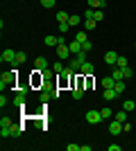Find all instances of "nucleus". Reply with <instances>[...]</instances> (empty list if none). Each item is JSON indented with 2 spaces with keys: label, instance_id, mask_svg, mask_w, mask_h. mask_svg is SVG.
Listing matches in <instances>:
<instances>
[{
  "label": "nucleus",
  "instance_id": "nucleus-20",
  "mask_svg": "<svg viewBox=\"0 0 136 151\" xmlns=\"http://www.w3.org/2000/svg\"><path fill=\"white\" fill-rule=\"evenodd\" d=\"M55 18H57V23H68V18H71V16H68L66 12H59Z\"/></svg>",
  "mask_w": 136,
  "mask_h": 151
},
{
  "label": "nucleus",
  "instance_id": "nucleus-22",
  "mask_svg": "<svg viewBox=\"0 0 136 151\" xmlns=\"http://www.w3.org/2000/svg\"><path fill=\"white\" fill-rule=\"evenodd\" d=\"M123 77H125V79H132V77H134V70H132L129 65H125V68H123Z\"/></svg>",
  "mask_w": 136,
  "mask_h": 151
},
{
  "label": "nucleus",
  "instance_id": "nucleus-32",
  "mask_svg": "<svg viewBox=\"0 0 136 151\" xmlns=\"http://www.w3.org/2000/svg\"><path fill=\"white\" fill-rule=\"evenodd\" d=\"M93 18H95L97 23H100V20L104 18V14H102V9H95V14H93Z\"/></svg>",
  "mask_w": 136,
  "mask_h": 151
},
{
  "label": "nucleus",
  "instance_id": "nucleus-43",
  "mask_svg": "<svg viewBox=\"0 0 136 151\" xmlns=\"http://www.w3.org/2000/svg\"><path fill=\"white\" fill-rule=\"evenodd\" d=\"M102 2H104V5H107V0H102Z\"/></svg>",
  "mask_w": 136,
  "mask_h": 151
},
{
  "label": "nucleus",
  "instance_id": "nucleus-33",
  "mask_svg": "<svg viewBox=\"0 0 136 151\" xmlns=\"http://www.w3.org/2000/svg\"><path fill=\"white\" fill-rule=\"evenodd\" d=\"M68 29H71V25H68V23H59V32H61V34H66Z\"/></svg>",
  "mask_w": 136,
  "mask_h": 151
},
{
  "label": "nucleus",
  "instance_id": "nucleus-40",
  "mask_svg": "<svg viewBox=\"0 0 136 151\" xmlns=\"http://www.w3.org/2000/svg\"><path fill=\"white\" fill-rule=\"evenodd\" d=\"M66 149H68V151H79V149H82V147H79V145H68V147H66Z\"/></svg>",
  "mask_w": 136,
  "mask_h": 151
},
{
  "label": "nucleus",
  "instance_id": "nucleus-3",
  "mask_svg": "<svg viewBox=\"0 0 136 151\" xmlns=\"http://www.w3.org/2000/svg\"><path fill=\"white\" fill-rule=\"evenodd\" d=\"M43 43L48 45V47H57V45L64 43V36H45V38H43Z\"/></svg>",
  "mask_w": 136,
  "mask_h": 151
},
{
  "label": "nucleus",
  "instance_id": "nucleus-14",
  "mask_svg": "<svg viewBox=\"0 0 136 151\" xmlns=\"http://www.w3.org/2000/svg\"><path fill=\"white\" fill-rule=\"evenodd\" d=\"M86 5H89L91 9H102L104 2H102V0H86Z\"/></svg>",
  "mask_w": 136,
  "mask_h": 151
},
{
  "label": "nucleus",
  "instance_id": "nucleus-30",
  "mask_svg": "<svg viewBox=\"0 0 136 151\" xmlns=\"http://www.w3.org/2000/svg\"><path fill=\"white\" fill-rule=\"evenodd\" d=\"M75 41H79V43H84V41H89V38H86V32H77V36H75Z\"/></svg>",
  "mask_w": 136,
  "mask_h": 151
},
{
  "label": "nucleus",
  "instance_id": "nucleus-10",
  "mask_svg": "<svg viewBox=\"0 0 136 151\" xmlns=\"http://www.w3.org/2000/svg\"><path fill=\"white\" fill-rule=\"evenodd\" d=\"M68 50H71V54H79V52H82V43H79V41H73V43H68Z\"/></svg>",
  "mask_w": 136,
  "mask_h": 151
},
{
  "label": "nucleus",
  "instance_id": "nucleus-41",
  "mask_svg": "<svg viewBox=\"0 0 136 151\" xmlns=\"http://www.w3.org/2000/svg\"><path fill=\"white\" fill-rule=\"evenodd\" d=\"M7 104H9V99H7V97H5V95H2V97H0V106H2V108H5V106H7Z\"/></svg>",
  "mask_w": 136,
  "mask_h": 151
},
{
  "label": "nucleus",
  "instance_id": "nucleus-36",
  "mask_svg": "<svg viewBox=\"0 0 136 151\" xmlns=\"http://www.w3.org/2000/svg\"><path fill=\"white\" fill-rule=\"evenodd\" d=\"M82 50H84V52H91V50H93V45H91L89 41H84V43H82Z\"/></svg>",
  "mask_w": 136,
  "mask_h": 151
},
{
  "label": "nucleus",
  "instance_id": "nucleus-35",
  "mask_svg": "<svg viewBox=\"0 0 136 151\" xmlns=\"http://www.w3.org/2000/svg\"><path fill=\"white\" fill-rule=\"evenodd\" d=\"M41 5H43L45 9H50V7H55V0H41Z\"/></svg>",
  "mask_w": 136,
  "mask_h": 151
},
{
  "label": "nucleus",
  "instance_id": "nucleus-37",
  "mask_svg": "<svg viewBox=\"0 0 136 151\" xmlns=\"http://www.w3.org/2000/svg\"><path fill=\"white\" fill-rule=\"evenodd\" d=\"M132 131V122H123V133H129Z\"/></svg>",
  "mask_w": 136,
  "mask_h": 151
},
{
  "label": "nucleus",
  "instance_id": "nucleus-19",
  "mask_svg": "<svg viewBox=\"0 0 136 151\" xmlns=\"http://www.w3.org/2000/svg\"><path fill=\"white\" fill-rule=\"evenodd\" d=\"M113 90H116V95H123V93H125V81H123V79H120V81H116Z\"/></svg>",
  "mask_w": 136,
  "mask_h": 151
},
{
  "label": "nucleus",
  "instance_id": "nucleus-11",
  "mask_svg": "<svg viewBox=\"0 0 136 151\" xmlns=\"http://www.w3.org/2000/svg\"><path fill=\"white\" fill-rule=\"evenodd\" d=\"M102 97H104V101H111V99H116L118 95H116V90H113V88H104Z\"/></svg>",
  "mask_w": 136,
  "mask_h": 151
},
{
  "label": "nucleus",
  "instance_id": "nucleus-29",
  "mask_svg": "<svg viewBox=\"0 0 136 151\" xmlns=\"http://www.w3.org/2000/svg\"><path fill=\"white\" fill-rule=\"evenodd\" d=\"M64 70H66V68H64V65H61V63H59V61L55 63V65H52V72H57V75H61Z\"/></svg>",
  "mask_w": 136,
  "mask_h": 151
},
{
  "label": "nucleus",
  "instance_id": "nucleus-24",
  "mask_svg": "<svg viewBox=\"0 0 136 151\" xmlns=\"http://www.w3.org/2000/svg\"><path fill=\"white\" fill-rule=\"evenodd\" d=\"M68 65H71V68H73V70H77V72H79V68H82V61H79V59H77V57H75V59H73V61H71V63H68Z\"/></svg>",
  "mask_w": 136,
  "mask_h": 151
},
{
  "label": "nucleus",
  "instance_id": "nucleus-39",
  "mask_svg": "<svg viewBox=\"0 0 136 151\" xmlns=\"http://www.w3.org/2000/svg\"><path fill=\"white\" fill-rule=\"evenodd\" d=\"M50 97H52V93H41V101H43V104L50 99Z\"/></svg>",
  "mask_w": 136,
  "mask_h": 151
},
{
  "label": "nucleus",
  "instance_id": "nucleus-34",
  "mask_svg": "<svg viewBox=\"0 0 136 151\" xmlns=\"http://www.w3.org/2000/svg\"><path fill=\"white\" fill-rule=\"evenodd\" d=\"M93 14H95V9H91V7H89V9H86V12H84V20L93 18Z\"/></svg>",
  "mask_w": 136,
  "mask_h": 151
},
{
  "label": "nucleus",
  "instance_id": "nucleus-5",
  "mask_svg": "<svg viewBox=\"0 0 136 151\" xmlns=\"http://www.w3.org/2000/svg\"><path fill=\"white\" fill-rule=\"evenodd\" d=\"M0 61H2V63H14V61H16V52H14V50H5V52H2V54H0Z\"/></svg>",
  "mask_w": 136,
  "mask_h": 151
},
{
  "label": "nucleus",
  "instance_id": "nucleus-8",
  "mask_svg": "<svg viewBox=\"0 0 136 151\" xmlns=\"http://www.w3.org/2000/svg\"><path fill=\"white\" fill-rule=\"evenodd\" d=\"M34 68L41 70V72H45V70H48V59H45V57H39L36 61H34Z\"/></svg>",
  "mask_w": 136,
  "mask_h": 151
},
{
  "label": "nucleus",
  "instance_id": "nucleus-7",
  "mask_svg": "<svg viewBox=\"0 0 136 151\" xmlns=\"http://www.w3.org/2000/svg\"><path fill=\"white\" fill-rule=\"evenodd\" d=\"M57 57L59 59H68V57H71V50H68V45H66V43L57 45Z\"/></svg>",
  "mask_w": 136,
  "mask_h": 151
},
{
  "label": "nucleus",
  "instance_id": "nucleus-9",
  "mask_svg": "<svg viewBox=\"0 0 136 151\" xmlns=\"http://www.w3.org/2000/svg\"><path fill=\"white\" fill-rule=\"evenodd\" d=\"M79 75H84V77H89V75H93V63H89V61H84V63H82V68H79Z\"/></svg>",
  "mask_w": 136,
  "mask_h": 151
},
{
  "label": "nucleus",
  "instance_id": "nucleus-15",
  "mask_svg": "<svg viewBox=\"0 0 136 151\" xmlns=\"http://www.w3.org/2000/svg\"><path fill=\"white\" fill-rule=\"evenodd\" d=\"M27 61V54L25 52H16V61H14V65H20V63Z\"/></svg>",
  "mask_w": 136,
  "mask_h": 151
},
{
  "label": "nucleus",
  "instance_id": "nucleus-27",
  "mask_svg": "<svg viewBox=\"0 0 136 151\" xmlns=\"http://www.w3.org/2000/svg\"><path fill=\"white\" fill-rule=\"evenodd\" d=\"M95 23H97L95 18H89V20H84V27L86 29H95Z\"/></svg>",
  "mask_w": 136,
  "mask_h": 151
},
{
  "label": "nucleus",
  "instance_id": "nucleus-6",
  "mask_svg": "<svg viewBox=\"0 0 136 151\" xmlns=\"http://www.w3.org/2000/svg\"><path fill=\"white\" fill-rule=\"evenodd\" d=\"M118 57H120V54H116V52H113V50H109V52H107V54H104V63H107V65H116Z\"/></svg>",
  "mask_w": 136,
  "mask_h": 151
},
{
  "label": "nucleus",
  "instance_id": "nucleus-16",
  "mask_svg": "<svg viewBox=\"0 0 136 151\" xmlns=\"http://www.w3.org/2000/svg\"><path fill=\"white\" fill-rule=\"evenodd\" d=\"M123 108L127 111V113H132V111L136 108V101H134V99H127V101H123Z\"/></svg>",
  "mask_w": 136,
  "mask_h": 151
},
{
  "label": "nucleus",
  "instance_id": "nucleus-23",
  "mask_svg": "<svg viewBox=\"0 0 136 151\" xmlns=\"http://www.w3.org/2000/svg\"><path fill=\"white\" fill-rule=\"evenodd\" d=\"M79 23H82V18H79V16H71V18H68V25H71V27H77Z\"/></svg>",
  "mask_w": 136,
  "mask_h": 151
},
{
  "label": "nucleus",
  "instance_id": "nucleus-42",
  "mask_svg": "<svg viewBox=\"0 0 136 151\" xmlns=\"http://www.w3.org/2000/svg\"><path fill=\"white\" fill-rule=\"evenodd\" d=\"M109 151H120V145H109Z\"/></svg>",
  "mask_w": 136,
  "mask_h": 151
},
{
  "label": "nucleus",
  "instance_id": "nucleus-17",
  "mask_svg": "<svg viewBox=\"0 0 136 151\" xmlns=\"http://www.w3.org/2000/svg\"><path fill=\"white\" fill-rule=\"evenodd\" d=\"M71 95H73V99H82V97H84V88H77V86H75Z\"/></svg>",
  "mask_w": 136,
  "mask_h": 151
},
{
  "label": "nucleus",
  "instance_id": "nucleus-12",
  "mask_svg": "<svg viewBox=\"0 0 136 151\" xmlns=\"http://www.w3.org/2000/svg\"><path fill=\"white\" fill-rule=\"evenodd\" d=\"M102 88H113V86H116V79H113V77H102Z\"/></svg>",
  "mask_w": 136,
  "mask_h": 151
},
{
  "label": "nucleus",
  "instance_id": "nucleus-1",
  "mask_svg": "<svg viewBox=\"0 0 136 151\" xmlns=\"http://www.w3.org/2000/svg\"><path fill=\"white\" fill-rule=\"evenodd\" d=\"M16 72H18V70H12V72H5V75H2V79H0V88L2 90L12 88L14 83H16Z\"/></svg>",
  "mask_w": 136,
  "mask_h": 151
},
{
  "label": "nucleus",
  "instance_id": "nucleus-25",
  "mask_svg": "<svg viewBox=\"0 0 136 151\" xmlns=\"http://www.w3.org/2000/svg\"><path fill=\"white\" fill-rule=\"evenodd\" d=\"M116 120H118V122H127V111H125V108L116 113Z\"/></svg>",
  "mask_w": 136,
  "mask_h": 151
},
{
  "label": "nucleus",
  "instance_id": "nucleus-28",
  "mask_svg": "<svg viewBox=\"0 0 136 151\" xmlns=\"http://www.w3.org/2000/svg\"><path fill=\"white\" fill-rule=\"evenodd\" d=\"M116 65H118V68H125V65H129V61H127V57H118Z\"/></svg>",
  "mask_w": 136,
  "mask_h": 151
},
{
  "label": "nucleus",
  "instance_id": "nucleus-4",
  "mask_svg": "<svg viewBox=\"0 0 136 151\" xmlns=\"http://www.w3.org/2000/svg\"><path fill=\"white\" fill-rule=\"evenodd\" d=\"M109 133L111 135H118V133H123V122H118L116 117L111 120V124H109Z\"/></svg>",
  "mask_w": 136,
  "mask_h": 151
},
{
  "label": "nucleus",
  "instance_id": "nucleus-18",
  "mask_svg": "<svg viewBox=\"0 0 136 151\" xmlns=\"http://www.w3.org/2000/svg\"><path fill=\"white\" fill-rule=\"evenodd\" d=\"M20 133H23V124H12V135L14 138H18Z\"/></svg>",
  "mask_w": 136,
  "mask_h": 151
},
{
  "label": "nucleus",
  "instance_id": "nucleus-21",
  "mask_svg": "<svg viewBox=\"0 0 136 151\" xmlns=\"http://www.w3.org/2000/svg\"><path fill=\"white\" fill-rule=\"evenodd\" d=\"M111 77H113L116 81H120V79H125V77H123V68H118V65H116V68H113V75H111Z\"/></svg>",
  "mask_w": 136,
  "mask_h": 151
},
{
  "label": "nucleus",
  "instance_id": "nucleus-26",
  "mask_svg": "<svg viewBox=\"0 0 136 151\" xmlns=\"http://www.w3.org/2000/svg\"><path fill=\"white\" fill-rule=\"evenodd\" d=\"M0 135H2V138H9V135H12V126H0Z\"/></svg>",
  "mask_w": 136,
  "mask_h": 151
},
{
  "label": "nucleus",
  "instance_id": "nucleus-31",
  "mask_svg": "<svg viewBox=\"0 0 136 151\" xmlns=\"http://www.w3.org/2000/svg\"><path fill=\"white\" fill-rule=\"evenodd\" d=\"M100 113H102V120H109L111 117V108H100Z\"/></svg>",
  "mask_w": 136,
  "mask_h": 151
},
{
  "label": "nucleus",
  "instance_id": "nucleus-13",
  "mask_svg": "<svg viewBox=\"0 0 136 151\" xmlns=\"http://www.w3.org/2000/svg\"><path fill=\"white\" fill-rule=\"evenodd\" d=\"M14 106H18V108H25V95H16L14 97Z\"/></svg>",
  "mask_w": 136,
  "mask_h": 151
},
{
  "label": "nucleus",
  "instance_id": "nucleus-38",
  "mask_svg": "<svg viewBox=\"0 0 136 151\" xmlns=\"http://www.w3.org/2000/svg\"><path fill=\"white\" fill-rule=\"evenodd\" d=\"M0 126H12V120H9V117H2V120H0Z\"/></svg>",
  "mask_w": 136,
  "mask_h": 151
},
{
  "label": "nucleus",
  "instance_id": "nucleus-2",
  "mask_svg": "<svg viewBox=\"0 0 136 151\" xmlns=\"http://www.w3.org/2000/svg\"><path fill=\"white\" fill-rule=\"evenodd\" d=\"M86 122H89V124H100V122H102V113H100V111H89V113H86Z\"/></svg>",
  "mask_w": 136,
  "mask_h": 151
}]
</instances>
